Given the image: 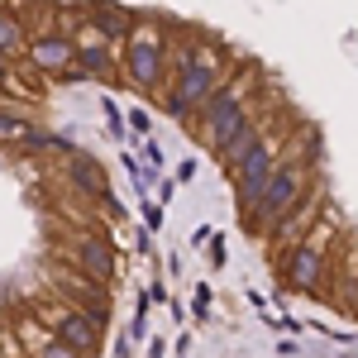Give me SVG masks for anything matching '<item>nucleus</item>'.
I'll return each mask as SVG.
<instances>
[{
  "instance_id": "nucleus-1",
  "label": "nucleus",
  "mask_w": 358,
  "mask_h": 358,
  "mask_svg": "<svg viewBox=\"0 0 358 358\" xmlns=\"http://www.w3.org/2000/svg\"><path fill=\"white\" fill-rule=\"evenodd\" d=\"M310 192V177H306V167L301 163H277L273 167V177L263 182V192H258V201L244 210V220L253 234H273L277 224L287 220L296 206H301V196Z\"/></svg>"
},
{
  "instance_id": "nucleus-2",
  "label": "nucleus",
  "mask_w": 358,
  "mask_h": 358,
  "mask_svg": "<svg viewBox=\"0 0 358 358\" xmlns=\"http://www.w3.org/2000/svg\"><path fill=\"white\" fill-rule=\"evenodd\" d=\"M120 72L124 82L143 91V96H158L163 91V77H167V38L158 24H138L134 38L124 43V57H120Z\"/></svg>"
},
{
  "instance_id": "nucleus-3",
  "label": "nucleus",
  "mask_w": 358,
  "mask_h": 358,
  "mask_svg": "<svg viewBox=\"0 0 358 358\" xmlns=\"http://www.w3.org/2000/svg\"><path fill=\"white\" fill-rule=\"evenodd\" d=\"M196 115H201L196 134L206 138L215 153H220L224 143H229V138H234V134H239V129L248 124V120H253V115H248V106H244V86L229 82V77H224L220 91H215V96H210V101H206V106H201Z\"/></svg>"
},
{
  "instance_id": "nucleus-4",
  "label": "nucleus",
  "mask_w": 358,
  "mask_h": 358,
  "mask_svg": "<svg viewBox=\"0 0 358 358\" xmlns=\"http://www.w3.org/2000/svg\"><path fill=\"white\" fill-rule=\"evenodd\" d=\"M220 82H224L220 67H177L172 72V91H163V110L172 120H187L220 91Z\"/></svg>"
},
{
  "instance_id": "nucleus-5",
  "label": "nucleus",
  "mask_w": 358,
  "mask_h": 358,
  "mask_svg": "<svg viewBox=\"0 0 358 358\" xmlns=\"http://www.w3.org/2000/svg\"><path fill=\"white\" fill-rule=\"evenodd\" d=\"M273 167H277V143H273V138H263L253 153H244L239 163L229 167V172H234V192H239V215H244L248 206L258 201L263 182L273 177Z\"/></svg>"
},
{
  "instance_id": "nucleus-6",
  "label": "nucleus",
  "mask_w": 358,
  "mask_h": 358,
  "mask_svg": "<svg viewBox=\"0 0 358 358\" xmlns=\"http://www.w3.org/2000/svg\"><path fill=\"white\" fill-rule=\"evenodd\" d=\"M325 268H330V258H325V244H296L287 258H282V282L292 287V292H301V296H310V292H320V282H325Z\"/></svg>"
},
{
  "instance_id": "nucleus-7",
  "label": "nucleus",
  "mask_w": 358,
  "mask_h": 358,
  "mask_svg": "<svg viewBox=\"0 0 358 358\" xmlns=\"http://www.w3.org/2000/svg\"><path fill=\"white\" fill-rule=\"evenodd\" d=\"M48 325H53V334L62 344H72L77 354L96 358V349H101V315H91V310H57V315H48Z\"/></svg>"
},
{
  "instance_id": "nucleus-8",
  "label": "nucleus",
  "mask_w": 358,
  "mask_h": 358,
  "mask_svg": "<svg viewBox=\"0 0 358 358\" xmlns=\"http://www.w3.org/2000/svg\"><path fill=\"white\" fill-rule=\"evenodd\" d=\"M29 62L38 67V72H53V77H67L72 72V62H77V38L72 34H38V38H29Z\"/></svg>"
},
{
  "instance_id": "nucleus-9",
  "label": "nucleus",
  "mask_w": 358,
  "mask_h": 358,
  "mask_svg": "<svg viewBox=\"0 0 358 358\" xmlns=\"http://www.w3.org/2000/svg\"><path fill=\"white\" fill-rule=\"evenodd\" d=\"M77 273L96 277V282H110V277H115V248H110L106 234L91 229V234L77 239Z\"/></svg>"
},
{
  "instance_id": "nucleus-10",
  "label": "nucleus",
  "mask_w": 358,
  "mask_h": 358,
  "mask_svg": "<svg viewBox=\"0 0 358 358\" xmlns=\"http://www.w3.org/2000/svg\"><path fill=\"white\" fill-rule=\"evenodd\" d=\"M86 24L96 29L106 43H129L138 29V15L134 10H115V5H91L86 10Z\"/></svg>"
},
{
  "instance_id": "nucleus-11",
  "label": "nucleus",
  "mask_w": 358,
  "mask_h": 358,
  "mask_svg": "<svg viewBox=\"0 0 358 358\" xmlns=\"http://www.w3.org/2000/svg\"><path fill=\"white\" fill-rule=\"evenodd\" d=\"M177 67H220V48H215L210 38L192 34V38H182L177 53H172V72H177Z\"/></svg>"
},
{
  "instance_id": "nucleus-12",
  "label": "nucleus",
  "mask_w": 358,
  "mask_h": 358,
  "mask_svg": "<svg viewBox=\"0 0 358 358\" xmlns=\"http://www.w3.org/2000/svg\"><path fill=\"white\" fill-rule=\"evenodd\" d=\"M258 143H263V124H258V120H248V124H244V129H239L234 138H229V143H224V148L215 153V158H220L224 167H234L239 158H244V153H253Z\"/></svg>"
},
{
  "instance_id": "nucleus-13",
  "label": "nucleus",
  "mask_w": 358,
  "mask_h": 358,
  "mask_svg": "<svg viewBox=\"0 0 358 358\" xmlns=\"http://www.w3.org/2000/svg\"><path fill=\"white\" fill-rule=\"evenodd\" d=\"M20 48H24V24H20L15 10L0 5V57H15Z\"/></svg>"
},
{
  "instance_id": "nucleus-14",
  "label": "nucleus",
  "mask_w": 358,
  "mask_h": 358,
  "mask_svg": "<svg viewBox=\"0 0 358 358\" xmlns=\"http://www.w3.org/2000/svg\"><path fill=\"white\" fill-rule=\"evenodd\" d=\"M29 134H34V129H29L24 115H15V110L0 106V148H15V143H24Z\"/></svg>"
},
{
  "instance_id": "nucleus-15",
  "label": "nucleus",
  "mask_w": 358,
  "mask_h": 358,
  "mask_svg": "<svg viewBox=\"0 0 358 358\" xmlns=\"http://www.w3.org/2000/svg\"><path fill=\"white\" fill-rule=\"evenodd\" d=\"M29 349H34V358H86V354H77L72 344H62V339H57L53 330H48V334H38V344H29Z\"/></svg>"
},
{
  "instance_id": "nucleus-16",
  "label": "nucleus",
  "mask_w": 358,
  "mask_h": 358,
  "mask_svg": "<svg viewBox=\"0 0 358 358\" xmlns=\"http://www.w3.org/2000/svg\"><path fill=\"white\" fill-rule=\"evenodd\" d=\"M129 124H134L138 134H148V115H143V110H129Z\"/></svg>"
},
{
  "instance_id": "nucleus-17",
  "label": "nucleus",
  "mask_w": 358,
  "mask_h": 358,
  "mask_svg": "<svg viewBox=\"0 0 358 358\" xmlns=\"http://www.w3.org/2000/svg\"><path fill=\"white\" fill-rule=\"evenodd\" d=\"M29 358H34V354H29Z\"/></svg>"
}]
</instances>
